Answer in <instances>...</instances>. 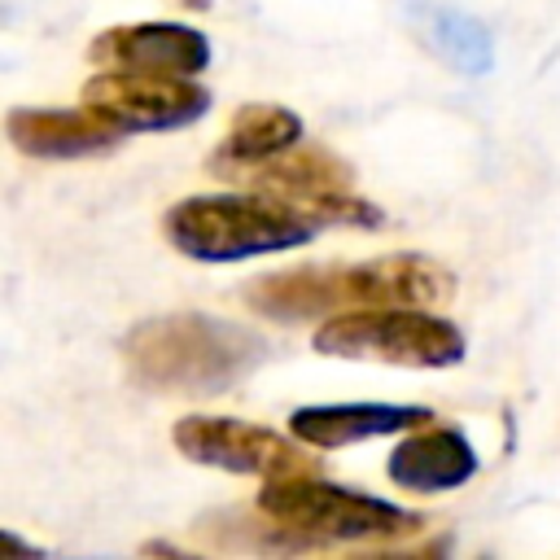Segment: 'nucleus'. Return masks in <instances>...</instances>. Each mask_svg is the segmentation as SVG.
Returning a JSON list of instances; mask_svg holds the SVG:
<instances>
[{
    "mask_svg": "<svg viewBox=\"0 0 560 560\" xmlns=\"http://www.w3.org/2000/svg\"><path fill=\"white\" fill-rule=\"evenodd\" d=\"M411 18H416L424 44L442 61H451L455 70H464V74H486L490 70V57H494L490 52V31L472 13L451 9V4H411Z\"/></svg>",
    "mask_w": 560,
    "mask_h": 560,
    "instance_id": "obj_14",
    "label": "nucleus"
},
{
    "mask_svg": "<svg viewBox=\"0 0 560 560\" xmlns=\"http://www.w3.org/2000/svg\"><path fill=\"white\" fill-rule=\"evenodd\" d=\"M166 241L197 262H241L311 241L324 223L271 192H210L184 197L162 219Z\"/></svg>",
    "mask_w": 560,
    "mask_h": 560,
    "instance_id": "obj_3",
    "label": "nucleus"
},
{
    "mask_svg": "<svg viewBox=\"0 0 560 560\" xmlns=\"http://www.w3.org/2000/svg\"><path fill=\"white\" fill-rule=\"evenodd\" d=\"M385 472H389V481L402 486V490L442 494V490L464 486V481L477 472V451H472V442H468L459 429L420 424L411 438H402V442L389 451Z\"/></svg>",
    "mask_w": 560,
    "mask_h": 560,
    "instance_id": "obj_11",
    "label": "nucleus"
},
{
    "mask_svg": "<svg viewBox=\"0 0 560 560\" xmlns=\"http://www.w3.org/2000/svg\"><path fill=\"white\" fill-rule=\"evenodd\" d=\"M171 442L184 459L206 464V468H223V472L280 477V472H306L311 468V455H302L289 438H280L262 424L228 420V416H184L171 429Z\"/></svg>",
    "mask_w": 560,
    "mask_h": 560,
    "instance_id": "obj_8",
    "label": "nucleus"
},
{
    "mask_svg": "<svg viewBox=\"0 0 560 560\" xmlns=\"http://www.w3.org/2000/svg\"><path fill=\"white\" fill-rule=\"evenodd\" d=\"M424 420H433V411L411 407V402H315V407H298L289 416V433L306 446L337 451V446H350L363 438L420 429Z\"/></svg>",
    "mask_w": 560,
    "mask_h": 560,
    "instance_id": "obj_10",
    "label": "nucleus"
},
{
    "mask_svg": "<svg viewBox=\"0 0 560 560\" xmlns=\"http://www.w3.org/2000/svg\"><path fill=\"white\" fill-rule=\"evenodd\" d=\"M267 359V341L214 315H158L122 337V363L136 385L158 394H228Z\"/></svg>",
    "mask_w": 560,
    "mask_h": 560,
    "instance_id": "obj_2",
    "label": "nucleus"
},
{
    "mask_svg": "<svg viewBox=\"0 0 560 560\" xmlns=\"http://www.w3.org/2000/svg\"><path fill=\"white\" fill-rule=\"evenodd\" d=\"M254 188L298 206L315 223H350V228H381L385 223V214L354 192L350 166L341 158H332L328 149H298L293 144L289 153H280L254 171Z\"/></svg>",
    "mask_w": 560,
    "mask_h": 560,
    "instance_id": "obj_7",
    "label": "nucleus"
},
{
    "mask_svg": "<svg viewBox=\"0 0 560 560\" xmlns=\"http://www.w3.org/2000/svg\"><path fill=\"white\" fill-rule=\"evenodd\" d=\"M83 105L109 127L127 131H175L210 109V92L192 74H149V70H101L83 83Z\"/></svg>",
    "mask_w": 560,
    "mask_h": 560,
    "instance_id": "obj_6",
    "label": "nucleus"
},
{
    "mask_svg": "<svg viewBox=\"0 0 560 560\" xmlns=\"http://www.w3.org/2000/svg\"><path fill=\"white\" fill-rule=\"evenodd\" d=\"M302 140V118L284 105H245L232 114L214 158H210V171L219 175H245V171H258L267 166L271 158L289 153L293 144Z\"/></svg>",
    "mask_w": 560,
    "mask_h": 560,
    "instance_id": "obj_13",
    "label": "nucleus"
},
{
    "mask_svg": "<svg viewBox=\"0 0 560 560\" xmlns=\"http://www.w3.org/2000/svg\"><path fill=\"white\" fill-rule=\"evenodd\" d=\"M315 350L394 368H451L464 359V332L451 319L429 315V306H354L315 328Z\"/></svg>",
    "mask_w": 560,
    "mask_h": 560,
    "instance_id": "obj_5",
    "label": "nucleus"
},
{
    "mask_svg": "<svg viewBox=\"0 0 560 560\" xmlns=\"http://www.w3.org/2000/svg\"><path fill=\"white\" fill-rule=\"evenodd\" d=\"M258 512L284 534L289 547H324V542H394L416 534L424 521L398 503H385L363 490H346L319 481L311 472L267 477L258 490Z\"/></svg>",
    "mask_w": 560,
    "mask_h": 560,
    "instance_id": "obj_4",
    "label": "nucleus"
},
{
    "mask_svg": "<svg viewBox=\"0 0 560 560\" xmlns=\"http://www.w3.org/2000/svg\"><path fill=\"white\" fill-rule=\"evenodd\" d=\"M88 57L101 70L201 74L210 66V39L197 26H179V22H131V26L101 31Z\"/></svg>",
    "mask_w": 560,
    "mask_h": 560,
    "instance_id": "obj_9",
    "label": "nucleus"
},
{
    "mask_svg": "<svg viewBox=\"0 0 560 560\" xmlns=\"http://www.w3.org/2000/svg\"><path fill=\"white\" fill-rule=\"evenodd\" d=\"M4 127H9L13 149L26 158H88V153L109 149L122 136L118 127H109L88 105L83 109H31V105H22L9 114Z\"/></svg>",
    "mask_w": 560,
    "mask_h": 560,
    "instance_id": "obj_12",
    "label": "nucleus"
},
{
    "mask_svg": "<svg viewBox=\"0 0 560 560\" xmlns=\"http://www.w3.org/2000/svg\"><path fill=\"white\" fill-rule=\"evenodd\" d=\"M455 280L416 254H389L368 262H324V267H293L280 276H262L245 302L258 315L302 324L315 315H337L354 306H442Z\"/></svg>",
    "mask_w": 560,
    "mask_h": 560,
    "instance_id": "obj_1",
    "label": "nucleus"
},
{
    "mask_svg": "<svg viewBox=\"0 0 560 560\" xmlns=\"http://www.w3.org/2000/svg\"><path fill=\"white\" fill-rule=\"evenodd\" d=\"M184 4H188V9H206L210 0H184Z\"/></svg>",
    "mask_w": 560,
    "mask_h": 560,
    "instance_id": "obj_15",
    "label": "nucleus"
}]
</instances>
